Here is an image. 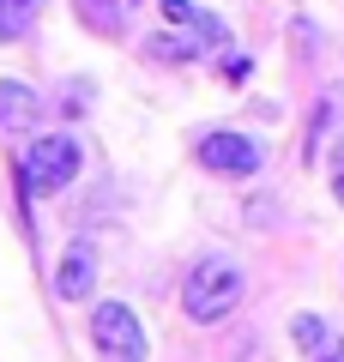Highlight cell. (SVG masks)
Here are the masks:
<instances>
[{
  "instance_id": "1",
  "label": "cell",
  "mask_w": 344,
  "mask_h": 362,
  "mask_svg": "<svg viewBox=\"0 0 344 362\" xmlns=\"http://www.w3.org/2000/svg\"><path fill=\"white\" fill-rule=\"evenodd\" d=\"M236 302H242V266H236L229 254H205L200 266L188 272V284H181V308H188V320H200V326L224 320Z\"/></svg>"
},
{
  "instance_id": "4",
  "label": "cell",
  "mask_w": 344,
  "mask_h": 362,
  "mask_svg": "<svg viewBox=\"0 0 344 362\" xmlns=\"http://www.w3.org/2000/svg\"><path fill=\"white\" fill-rule=\"evenodd\" d=\"M200 157L205 169H212V175H254L260 163H266V151H260V139H248V133H229V127H217V133H205L200 139Z\"/></svg>"
},
{
  "instance_id": "14",
  "label": "cell",
  "mask_w": 344,
  "mask_h": 362,
  "mask_svg": "<svg viewBox=\"0 0 344 362\" xmlns=\"http://www.w3.org/2000/svg\"><path fill=\"white\" fill-rule=\"evenodd\" d=\"M314 362H344V338H326V344L314 350Z\"/></svg>"
},
{
  "instance_id": "3",
  "label": "cell",
  "mask_w": 344,
  "mask_h": 362,
  "mask_svg": "<svg viewBox=\"0 0 344 362\" xmlns=\"http://www.w3.org/2000/svg\"><path fill=\"white\" fill-rule=\"evenodd\" d=\"M73 175H79V145L61 139V133H49V139H37L25 151V187H30V194L49 199V194H61Z\"/></svg>"
},
{
  "instance_id": "6",
  "label": "cell",
  "mask_w": 344,
  "mask_h": 362,
  "mask_svg": "<svg viewBox=\"0 0 344 362\" xmlns=\"http://www.w3.org/2000/svg\"><path fill=\"white\" fill-rule=\"evenodd\" d=\"M37 115H42L37 90L18 85V78H0V133H30Z\"/></svg>"
},
{
  "instance_id": "7",
  "label": "cell",
  "mask_w": 344,
  "mask_h": 362,
  "mask_svg": "<svg viewBox=\"0 0 344 362\" xmlns=\"http://www.w3.org/2000/svg\"><path fill=\"white\" fill-rule=\"evenodd\" d=\"M91 284H97V254L79 242L73 254L61 259V278H55V290H61V302H85V296H91Z\"/></svg>"
},
{
  "instance_id": "10",
  "label": "cell",
  "mask_w": 344,
  "mask_h": 362,
  "mask_svg": "<svg viewBox=\"0 0 344 362\" xmlns=\"http://www.w3.org/2000/svg\"><path fill=\"white\" fill-rule=\"evenodd\" d=\"M145 0H79V18H91L97 30H121V18H133Z\"/></svg>"
},
{
  "instance_id": "11",
  "label": "cell",
  "mask_w": 344,
  "mask_h": 362,
  "mask_svg": "<svg viewBox=\"0 0 344 362\" xmlns=\"http://www.w3.org/2000/svg\"><path fill=\"white\" fill-rule=\"evenodd\" d=\"M37 18V0H0V42H18Z\"/></svg>"
},
{
  "instance_id": "5",
  "label": "cell",
  "mask_w": 344,
  "mask_h": 362,
  "mask_svg": "<svg viewBox=\"0 0 344 362\" xmlns=\"http://www.w3.org/2000/svg\"><path fill=\"white\" fill-rule=\"evenodd\" d=\"M164 6V18L176 30H188V37H200V42H229V30H224V18L217 13H205L200 0H157Z\"/></svg>"
},
{
  "instance_id": "16",
  "label": "cell",
  "mask_w": 344,
  "mask_h": 362,
  "mask_svg": "<svg viewBox=\"0 0 344 362\" xmlns=\"http://www.w3.org/2000/svg\"><path fill=\"white\" fill-rule=\"evenodd\" d=\"M332 169H344V145H338V151H332Z\"/></svg>"
},
{
  "instance_id": "8",
  "label": "cell",
  "mask_w": 344,
  "mask_h": 362,
  "mask_svg": "<svg viewBox=\"0 0 344 362\" xmlns=\"http://www.w3.org/2000/svg\"><path fill=\"white\" fill-rule=\"evenodd\" d=\"M193 42H200V37H188V30H181V37H176V25H169L164 37H145V54H151L157 66H188L193 54H200V49H193Z\"/></svg>"
},
{
  "instance_id": "9",
  "label": "cell",
  "mask_w": 344,
  "mask_h": 362,
  "mask_svg": "<svg viewBox=\"0 0 344 362\" xmlns=\"http://www.w3.org/2000/svg\"><path fill=\"white\" fill-rule=\"evenodd\" d=\"M338 115H344V90H326V97H320V109H314V121H308V151H302L308 163L320 157V139L338 127Z\"/></svg>"
},
{
  "instance_id": "15",
  "label": "cell",
  "mask_w": 344,
  "mask_h": 362,
  "mask_svg": "<svg viewBox=\"0 0 344 362\" xmlns=\"http://www.w3.org/2000/svg\"><path fill=\"white\" fill-rule=\"evenodd\" d=\"M332 194H338V206H344V169H332Z\"/></svg>"
},
{
  "instance_id": "12",
  "label": "cell",
  "mask_w": 344,
  "mask_h": 362,
  "mask_svg": "<svg viewBox=\"0 0 344 362\" xmlns=\"http://www.w3.org/2000/svg\"><path fill=\"white\" fill-rule=\"evenodd\" d=\"M290 338H296L302 350H320V344H326V326H320L314 314H296V320H290Z\"/></svg>"
},
{
  "instance_id": "2",
  "label": "cell",
  "mask_w": 344,
  "mask_h": 362,
  "mask_svg": "<svg viewBox=\"0 0 344 362\" xmlns=\"http://www.w3.org/2000/svg\"><path fill=\"white\" fill-rule=\"evenodd\" d=\"M91 344L103 362H145V326L127 302H97L91 308Z\"/></svg>"
},
{
  "instance_id": "13",
  "label": "cell",
  "mask_w": 344,
  "mask_h": 362,
  "mask_svg": "<svg viewBox=\"0 0 344 362\" xmlns=\"http://www.w3.org/2000/svg\"><path fill=\"white\" fill-rule=\"evenodd\" d=\"M91 109V85H79V78H67V103H61V115L67 121H79Z\"/></svg>"
}]
</instances>
